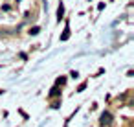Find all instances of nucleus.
Returning <instances> with one entry per match:
<instances>
[{
  "mask_svg": "<svg viewBox=\"0 0 134 127\" xmlns=\"http://www.w3.org/2000/svg\"><path fill=\"white\" fill-rule=\"evenodd\" d=\"M101 123H103V125H105V123H107V125L110 123V114H108V112H103V116H101Z\"/></svg>",
  "mask_w": 134,
  "mask_h": 127,
  "instance_id": "2",
  "label": "nucleus"
},
{
  "mask_svg": "<svg viewBox=\"0 0 134 127\" xmlns=\"http://www.w3.org/2000/svg\"><path fill=\"white\" fill-rule=\"evenodd\" d=\"M63 15H64V6L61 4V6H59V9H57V17H59V20H61V17H63Z\"/></svg>",
  "mask_w": 134,
  "mask_h": 127,
  "instance_id": "3",
  "label": "nucleus"
},
{
  "mask_svg": "<svg viewBox=\"0 0 134 127\" xmlns=\"http://www.w3.org/2000/svg\"><path fill=\"white\" fill-rule=\"evenodd\" d=\"M39 31H41V30H39V28H31V30H30V33H31V35H37V33H39Z\"/></svg>",
  "mask_w": 134,
  "mask_h": 127,
  "instance_id": "4",
  "label": "nucleus"
},
{
  "mask_svg": "<svg viewBox=\"0 0 134 127\" xmlns=\"http://www.w3.org/2000/svg\"><path fill=\"white\" fill-rule=\"evenodd\" d=\"M68 37H70V26H68V22H66V26H64V33L61 35V41H68Z\"/></svg>",
  "mask_w": 134,
  "mask_h": 127,
  "instance_id": "1",
  "label": "nucleus"
},
{
  "mask_svg": "<svg viewBox=\"0 0 134 127\" xmlns=\"http://www.w3.org/2000/svg\"><path fill=\"white\" fill-rule=\"evenodd\" d=\"M59 94V88H52V92H50V96H57Z\"/></svg>",
  "mask_w": 134,
  "mask_h": 127,
  "instance_id": "5",
  "label": "nucleus"
}]
</instances>
